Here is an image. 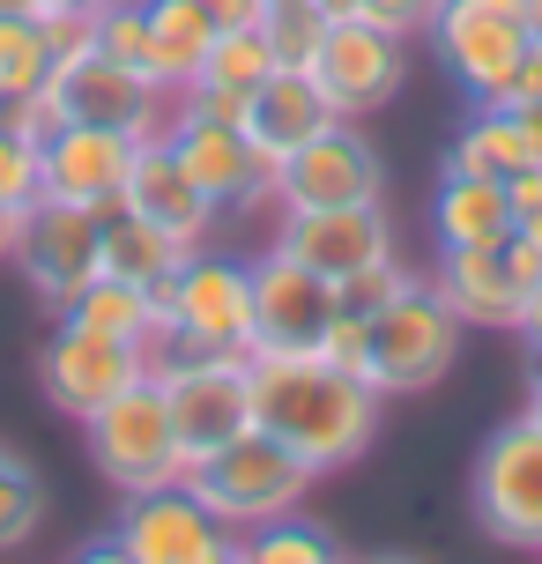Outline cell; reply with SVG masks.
<instances>
[{"label":"cell","instance_id":"cell-1","mask_svg":"<svg viewBox=\"0 0 542 564\" xmlns=\"http://www.w3.org/2000/svg\"><path fill=\"white\" fill-rule=\"evenodd\" d=\"M246 379H253V423L268 438H283L313 476L365 460L379 438L387 394H371L357 371L319 357V349H253Z\"/></svg>","mask_w":542,"mask_h":564},{"label":"cell","instance_id":"cell-2","mask_svg":"<svg viewBox=\"0 0 542 564\" xmlns=\"http://www.w3.org/2000/svg\"><path fill=\"white\" fill-rule=\"evenodd\" d=\"M460 327L454 305L438 297V282L416 275L401 297H387L379 312H365V357H357V379L371 394H424L446 371L460 365Z\"/></svg>","mask_w":542,"mask_h":564},{"label":"cell","instance_id":"cell-3","mask_svg":"<svg viewBox=\"0 0 542 564\" xmlns=\"http://www.w3.org/2000/svg\"><path fill=\"white\" fill-rule=\"evenodd\" d=\"M313 468L283 446V438H268V431H238L230 446L200 453L194 468H186V490H194L200 506L224 520L230 535H246V528H268V520H283V512H305L313 498Z\"/></svg>","mask_w":542,"mask_h":564},{"label":"cell","instance_id":"cell-4","mask_svg":"<svg viewBox=\"0 0 542 564\" xmlns=\"http://www.w3.org/2000/svg\"><path fill=\"white\" fill-rule=\"evenodd\" d=\"M83 446H89V468L112 482L119 498H142V490H172V482H186V453H178V431H172V401H164L156 379H134L119 401H105V409L83 423Z\"/></svg>","mask_w":542,"mask_h":564},{"label":"cell","instance_id":"cell-5","mask_svg":"<svg viewBox=\"0 0 542 564\" xmlns=\"http://www.w3.org/2000/svg\"><path fill=\"white\" fill-rule=\"evenodd\" d=\"M535 0H438L424 37L438 45L446 75L468 89V105H490L520 53L535 45Z\"/></svg>","mask_w":542,"mask_h":564},{"label":"cell","instance_id":"cell-6","mask_svg":"<svg viewBox=\"0 0 542 564\" xmlns=\"http://www.w3.org/2000/svg\"><path fill=\"white\" fill-rule=\"evenodd\" d=\"M468 498H476V528H484L490 542L542 557V423L528 416V409L506 416L484 438Z\"/></svg>","mask_w":542,"mask_h":564},{"label":"cell","instance_id":"cell-7","mask_svg":"<svg viewBox=\"0 0 542 564\" xmlns=\"http://www.w3.org/2000/svg\"><path fill=\"white\" fill-rule=\"evenodd\" d=\"M357 200H387V156L365 134V119L319 127L297 156L268 171V208H357Z\"/></svg>","mask_w":542,"mask_h":564},{"label":"cell","instance_id":"cell-8","mask_svg":"<svg viewBox=\"0 0 542 564\" xmlns=\"http://www.w3.org/2000/svg\"><path fill=\"white\" fill-rule=\"evenodd\" d=\"M156 297H164V327L172 335L200 341V349H224V357H246L253 349V260L194 246Z\"/></svg>","mask_w":542,"mask_h":564},{"label":"cell","instance_id":"cell-9","mask_svg":"<svg viewBox=\"0 0 542 564\" xmlns=\"http://www.w3.org/2000/svg\"><path fill=\"white\" fill-rule=\"evenodd\" d=\"M164 401H172V431H178V453L194 468L200 453L230 446L238 431H253V379H246V357H178V365H156L149 371Z\"/></svg>","mask_w":542,"mask_h":564},{"label":"cell","instance_id":"cell-10","mask_svg":"<svg viewBox=\"0 0 542 564\" xmlns=\"http://www.w3.org/2000/svg\"><path fill=\"white\" fill-rule=\"evenodd\" d=\"M305 75L319 83V97H327L335 119H371L379 105H394V89L409 83V37L365 23V15L327 23V37H319Z\"/></svg>","mask_w":542,"mask_h":564},{"label":"cell","instance_id":"cell-11","mask_svg":"<svg viewBox=\"0 0 542 564\" xmlns=\"http://www.w3.org/2000/svg\"><path fill=\"white\" fill-rule=\"evenodd\" d=\"M112 542L127 550V564H230L238 557V535L200 506L186 482H172V490H142V498H119Z\"/></svg>","mask_w":542,"mask_h":564},{"label":"cell","instance_id":"cell-12","mask_svg":"<svg viewBox=\"0 0 542 564\" xmlns=\"http://www.w3.org/2000/svg\"><path fill=\"white\" fill-rule=\"evenodd\" d=\"M53 105L67 127H112L127 141H156L172 127V89H156L149 75L119 67L105 53H83V59H59L53 67Z\"/></svg>","mask_w":542,"mask_h":564},{"label":"cell","instance_id":"cell-13","mask_svg":"<svg viewBox=\"0 0 542 564\" xmlns=\"http://www.w3.org/2000/svg\"><path fill=\"white\" fill-rule=\"evenodd\" d=\"M15 275L45 297V305H67L83 282L105 275V246H97V208H75V200H30L23 224H15Z\"/></svg>","mask_w":542,"mask_h":564},{"label":"cell","instance_id":"cell-14","mask_svg":"<svg viewBox=\"0 0 542 564\" xmlns=\"http://www.w3.org/2000/svg\"><path fill=\"white\" fill-rule=\"evenodd\" d=\"M268 253H290V260H305L313 275L349 282L357 268L394 253V216H387V200H357V208H275Z\"/></svg>","mask_w":542,"mask_h":564},{"label":"cell","instance_id":"cell-15","mask_svg":"<svg viewBox=\"0 0 542 564\" xmlns=\"http://www.w3.org/2000/svg\"><path fill=\"white\" fill-rule=\"evenodd\" d=\"M134 379H149V349L83 335V327H67V319H59L53 335H45V349H37V394L75 423H89L105 401L127 394Z\"/></svg>","mask_w":542,"mask_h":564},{"label":"cell","instance_id":"cell-16","mask_svg":"<svg viewBox=\"0 0 542 564\" xmlns=\"http://www.w3.org/2000/svg\"><path fill=\"white\" fill-rule=\"evenodd\" d=\"M535 275H542V246H528L520 230L506 246H454V253H438V268H431L438 297L454 305L460 327H513Z\"/></svg>","mask_w":542,"mask_h":564},{"label":"cell","instance_id":"cell-17","mask_svg":"<svg viewBox=\"0 0 542 564\" xmlns=\"http://www.w3.org/2000/svg\"><path fill=\"white\" fill-rule=\"evenodd\" d=\"M164 141H172V156L186 164V178H194L224 216H246V208L268 200V164H260V149L246 141L238 119H208V112H178L172 105Z\"/></svg>","mask_w":542,"mask_h":564},{"label":"cell","instance_id":"cell-18","mask_svg":"<svg viewBox=\"0 0 542 564\" xmlns=\"http://www.w3.org/2000/svg\"><path fill=\"white\" fill-rule=\"evenodd\" d=\"M335 312H343L335 282L313 275L305 260H290V253L253 260V349H319V335L335 327Z\"/></svg>","mask_w":542,"mask_h":564},{"label":"cell","instance_id":"cell-19","mask_svg":"<svg viewBox=\"0 0 542 564\" xmlns=\"http://www.w3.org/2000/svg\"><path fill=\"white\" fill-rule=\"evenodd\" d=\"M119 200L142 216V224L172 230L178 246H208V230L224 224V208L200 194L194 178H186V164L172 156V141H134V164H127V186H119Z\"/></svg>","mask_w":542,"mask_h":564},{"label":"cell","instance_id":"cell-20","mask_svg":"<svg viewBox=\"0 0 542 564\" xmlns=\"http://www.w3.org/2000/svg\"><path fill=\"white\" fill-rule=\"evenodd\" d=\"M127 164H134V141L112 134V127H59L37 156V194L45 200H75V208H105L127 186Z\"/></svg>","mask_w":542,"mask_h":564},{"label":"cell","instance_id":"cell-21","mask_svg":"<svg viewBox=\"0 0 542 564\" xmlns=\"http://www.w3.org/2000/svg\"><path fill=\"white\" fill-rule=\"evenodd\" d=\"M238 127H246V141L260 149V164L275 171L283 156H297L319 127H335V112H327V97H319V83L305 75V67H275V75H260V83H253Z\"/></svg>","mask_w":542,"mask_h":564},{"label":"cell","instance_id":"cell-22","mask_svg":"<svg viewBox=\"0 0 542 564\" xmlns=\"http://www.w3.org/2000/svg\"><path fill=\"white\" fill-rule=\"evenodd\" d=\"M431 238H438V253H454V246H506V238H513L506 178L438 171V194H431Z\"/></svg>","mask_w":542,"mask_h":564},{"label":"cell","instance_id":"cell-23","mask_svg":"<svg viewBox=\"0 0 542 564\" xmlns=\"http://www.w3.org/2000/svg\"><path fill=\"white\" fill-rule=\"evenodd\" d=\"M59 319H67V327H83V335L149 349V341H156V327H164V297H156V290H142V282L97 275V282H83V290L59 305Z\"/></svg>","mask_w":542,"mask_h":564},{"label":"cell","instance_id":"cell-24","mask_svg":"<svg viewBox=\"0 0 542 564\" xmlns=\"http://www.w3.org/2000/svg\"><path fill=\"white\" fill-rule=\"evenodd\" d=\"M97 246H105V275L142 282V290H164V282L178 275V260L194 253V246H178L172 230L142 224L127 200H105V208H97Z\"/></svg>","mask_w":542,"mask_h":564},{"label":"cell","instance_id":"cell-25","mask_svg":"<svg viewBox=\"0 0 542 564\" xmlns=\"http://www.w3.org/2000/svg\"><path fill=\"white\" fill-rule=\"evenodd\" d=\"M520 164H542L528 119L506 105H468V119L446 141V171H476V178H513Z\"/></svg>","mask_w":542,"mask_h":564},{"label":"cell","instance_id":"cell-26","mask_svg":"<svg viewBox=\"0 0 542 564\" xmlns=\"http://www.w3.org/2000/svg\"><path fill=\"white\" fill-rule=\"evenodd\" d=\"M149 15V75H156V89H186L200 75V59H208V45H216V23L200 15L194 0H142Z\"/></svg>","mask_w":542,"mask_h":564},{"label":"cell","instance_id":"cell-27","mask_svg":"<svg viewBox=\"0 0 542 564\" xmlns=\"http://www.w3.org/2000/svg\"><path fill=\"white\" fill-rule=\"evenodd\" d=\"M45 506H53L45 476L0 438V557H15V550H30V542L45 535Z\"/></svg>","mask_w":542,"mask_h":564},{"label":"cell","instance_id":"cell-28","mask_svg":"<svg viewBox=\"0 0 542 564\" xmlns=\"http://www.w3.org/2000/svg\"><path fill=\"white\" fill-rule=\"evenodd\" d=\"M238 564H349V557H343V542L327 535L319 520L283 512V520H268V528H246V535H238Z\"/></svg>","mask_w":542,"mask_h":564},{"label":"cell","instance_id":"cell-29","mask_svg":"<svg viewBox=\"0 0 542 564\" xmlns=\"http://www.w3.org/2000/svg\"><path fill=\"white\" fill-rule=\"evenodd\" d=\"M53 83V53H45V30L37 15H0V105L30 97V89Z\"/></svg>","mask_w":542,"mask_h":564},{"label":"cell","instance_id":"cell-30","mask_svg":"<svg viewBox=\"0 0 542 564\" xmlns=\"http://www.w3.org/2000/svg\"><path fill=\"white\" fill-rule=\"evenodd\" d=\"M260 37H268L275 67H313L319 37H327V15H319L313 0H268L260 8Z\"/></svg>","mask_w":542,"mask_h":564},{"label":"cell","instance_id":"cell-31","mask_svg":"<svg viewBox=\"0 0 542 564\" xmlns=\"http://www.w3.org/2000/svg\"><path fill=\"white\" fill-rule=\"evenodd\" d=\"M409 282H416V268H409L401 253H387V260H371V268H357L349 282H335V297H343L349 319H365V312H379L387 297H401Z\"/></svg>","mask_w":542,"mask_h":564},{"label":"cell","instance_id":"cell-32","mask_svg":"<svg viewBox=\"0 0 542 564\" xmlns=\"http://www.w3.org/2000/svg\"><path fill=\"white\" fill-rule=\"evenodd\" d=\"M37 156H45L37 141H23V134H8V127H0V200H8L15 216L37 200Z\"/></svg>","mask_w":542,"mask_h":564},{"label":"cell","instance_id":"cell-33","mask_svg":"<svg viewBox=\"0 0 542 564\" xmlns=\"http://www.w3.org/2000/svg\"><path fill=\"white\" fill-rule=\"evenodd\" d=\"M37 30H45V53L59 59H83L97 53V15H83V8H37Z\"/></svg>","mask_w":542,"mask_h":564},{"label":"cell","instance_id":"cell-34","mask_svg":"<svg viewBox=\"0 0 542 564\" xmlns=\"http://www.w3.org/2000/svg\"><path fill=\"white\" fill-rule=\"evenodd\" d=\"M0 127L45 149V141H53L59 127H67V119H59V105H53V83H45V89H30V97H8V105H0Z\"/></svg>","mask_w":542,"mask_h":564},{"label":"cell","instance_id":"cell-35","mask_svg":"<svg viewBox=\"0 0 542 564\" xmlns=\"http://www.w3.org/2000/svg\"><path fill=\"white\" fill-rule=\"evenodd\" d=\"M490 105H506V112H528V105H542V30H535V45L520 53V67L498 83V97Z\"/></svg>","mask_w":542,"mask_h":564},{"label":"cell","instance_id":"cell-36","mask_svg":"<svg viewBox=\"0 0 542 564\" xmlns=\"http://www.w3.org/2000/svg\"><path fill=\"white\" fill-rule=\"evenodd\" d=\"M431 8H438V0H365V23L394 30V37H424Z\"/></svg>","mask_w":542,"mask_h":564},{"label":"cell","instance_id":"cell-37","mask_svg":"<svg viewBox=\"0 0 542 564\" xmlns=\"http://www.w3.org/2000/svg\"><path fill=\"white\" fill-rule=\"evenodd\" d=\"M506 200H513V230L535 224L542 216V164H520L513 178H506Z\"/></svg>","mask_w":542,"mask_h":564},{"label":"cell","instance_id":"cell-38","mask_svg":"<svg viewBox=\"0 0 542 564\" xmlns=\"http://www.w3.org/2000/svg\"><path fill=\"white\" fill-rule=\"evenodd\" d=\"M194 8L216 30H246V23H260V8H268V0H194Z\"/></svg>","mask_w":542,"mask_h":564},{"label":"cell","instance_id":"cell-39","mask_svg":"<svg viewBox=\"0 0 542 564\" xmlns=\"http://www.w3.org/2000/svg\"><path fill=\"white\" fill-rule=\"evenodd\" d=\"M513 335H520V341H542V275L528 282V305H520V319H513Z\"/></svg>","mask_w":542,"mask_h":564},{"label":"cell","instance_id":"cell-40","mask_svg":"<svg viewBox=\"0 0 542 564\" xmlns=\"http://www.w3.org/2000/svg\"><path fill=\"white\" fill-rule=\"evenodd\" d=\"M67 564H127V550H119L112 535H97V542H83V550H75Z\"/></svg>","mask_w":542,"mask_h":564},{"label":"cell","instance_id":"cell-41","mask_svg":"<svg viewBox=\"0 0 542 564\" xmlns=\"http://www.w3.org/2000/svg\"><path fill=\"white\" fill-rule=\"evenodd\" d=\"M327 23H349V15H365V0H313Z\"/></svg>","mask_w":542,"mask_h":564},{"label":"cell","instance_id":"cell-42","mask_svg":"<svg viewBox=\"0 0 542 564\" xmlns=\"http://www.w3.org/2000/svg\"><path fill=\"white\" fill-rule=\"evenodd\" d=\"M15 224H23V216H15V208H8V200H0V260L15 253Z\"/></svg>","mask_w":542,"mask_h":564},{"label":"cell","instance_id":"cell-43","mask_svg":"<svg viewBox=\"0 0 542 564\" xmlns=\"http://www.w3.org/2000/svg\"><path fill=\"white\" fill-rule=\"evenodd\" d=\"M528 387H542V341H528Z\"/></svg>","mask_w":542,"mask_h":564},{"label":"cell","instance_id":"cell-44","mask_svg":"<svg viewBox=\"0 0 542 564\" xmlns=\"http://www.w3.org/2000/svg\"><path fill=\"white\" fill-rule=\"evenodd\" d=\"M45 0H0V15H37Z\"/></svg>","mask_w":542,"mask_h":564},{"label":"cell","instance_id":"cell-45","mask_svg":"<svg viewBox=\"0 0 542 564\" xmlns=\"http://www.w3.org/2000/svg\"><path fill=\"white\" fill-rule=\"evenodd\" d=\"M45 8H83V15H97V8H112V0H45Z\"/></svg>","mask_w":542,"mask_h":564},{"label":"cell","instance_id":"cell-46","mask_svg":"<svg viewBox=\"0 0 542 564\" xmlns=\"http://www.w3.org/2000/svg\"><path fill=\"white\" fill-rule=\"evenodd\" d=\"M520 119H528V134H535V156H542V105H528Z\"/></svg>","mask_w":542,"mask_h":564},{"label":"cell","instance_id":"cell-47","mask_svg":"<svg viewBox=\"0 0 542 564\" xmlns=\"http://www.w3.org/2000/svg\"><path fill=\"white\" fill-rule=\"evenodd\" d=\"M357 564H424V557H409V550H387V557H357Z\"/></svg>","mask_w":542,"mask_h":564},{"label":"cell","instance_id":"cell-48","mask_svg":"<svg viewBox=\"0 0 542 564\" xmlns=\"http://www.w3.org/2000/svg\"><path fill=\"white\" fill-rule=\"evenodd\" d=\"M520 409H528V416L542 423V387H528V401H520Z\"/></svg>","mask_w":542,"mask_h":564},{"label":"cell","instance_id":"cell-49","mask_svg":"<svg viewBox=\"0 0 542 564\" xmlns=\"http://www.w3.org/2000/svg\"><path fill=\"white\" fill-rule=\"evenodd\" d=\"M520 238H528V246H542V216H535V224H520Z\"/></svg>","mask_w":542,"mask_h":564},{"label":"cell","instance_id":"cell-50","mask_svg":"<svg viewBox=\"0 0 542 564\" xmlns=\"http://www.w3.org/2000/svg\"><path fill=\"white\" fill-rule=\"evenodd\" d=\"M535 23H542V0H535Z\"/></svg>","mask_w":542,"mask_h":564},{"label":"cell","instance_id":"cell-51","mask_svg":"<svg viewBox=\"0 0 542 564\" xmlns=\"http://www.w3.org/2000/svg\"><path fill=\"white\" fill-rule=\"evenodd\" d=\"M230 564H238V557H230Z\"/></svg>","mask_w":542,"mask_h":564}]
</instances>
